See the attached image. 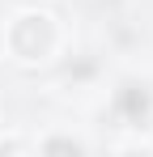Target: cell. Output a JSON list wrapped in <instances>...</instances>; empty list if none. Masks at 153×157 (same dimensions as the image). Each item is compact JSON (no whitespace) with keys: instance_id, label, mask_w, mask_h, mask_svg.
<instances>
[{"instance_id":"2","label":"cell","mask_w":153,"mask_h":157,"mask_svg":"<svg viewBox=\"0 0 153 157\" xmlns=\"http://www.w3.org/2000/svg\"><path fill=\"white\" fill-rule=\"evenodd\" d=\"M115 110L128 123H145V115H149V89L145 85H124L115 94Z\"/></svg>"},{"instance_id":"1","label":"cell","mask_w":153,"mask_h":157,"mask_svg":"<svg viewBox=\"0 0 153 157\" xmlns=\"http://www.w3.org/2000/svg\"><path fill=\"white\" fill-rule=\"evenodd\" d=\"M9 47L13 55H22V59H43L51 51V21L43 13H26L13 21V34H9Z\"/></svg>"},{"instance_id":"3","label":"cell","mask_w":153,"mask_h":157,"mask_svg":"<svg viewBox=\"0 0 153 157\" xmlns=\"http://www.w3.org/2000/svg\"><path fill=\"white\" fill-rule=\"evenodd\" d=\"M47 149H51V153H60V149H64V153H81V144H76V140H51Z\"/></svg>"}]
</instances>
